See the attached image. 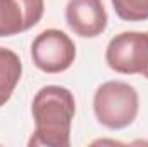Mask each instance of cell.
Wrapping results in <instances>:
<instances>
[{
  "label": "cell",
  "mask_w": 148,
  "mask_h": 147,
  "mask_svg": "<svg viewBox=\"0 0 148 147\" xmlns=\"http://www.w3.org/2000/svg\"><path fill=\"white\" fill-rule=\"evenodd\" d=\"M31 111L35 133L29 146H71V125L76 112V101L69 88L59 85H47L40 88L33 99Z\"/></svg>",
  "instance_id": "6da1fadb"
},
{
  "label": "cell",
  "mask_w": 148,
  "mask_h": 147,
  "mask_svg": "<svg viewBox=\"0 0 148 147\" xmlns=\"http://www.w3.org/2000/svg\"><path fill=\"white\" fill-rule=\"evenodd\" d=\"M93 111L103 126L110 130H122L138 116V92L133 85L124 81H105L95 92Z\"/></svg>",
  "instance_id": "7a4b0ae2"
},
{
  "label": "cell",
  "mask_w": 148,
  "mask_h": 147,
  "mask_svg": "<svg viewBox=\"0 0 148 147\" xmlns=\"http://www.w3.org/2000/svg\"><path fill=\"white\" fill-rule=\"evenodd\" d=\"M31 59L38 69L45 73H62L73 66L76 45L71 37L60 30H45L31 43Z\"/></svg>",
  "instance_id": "3957f363"
},
{
  "label": "cell",
  "mask_w": 148,
  "mask_h": 147,
  "mask_svg": "<svg viewBox=\"0 0 148 147\" xmlns=\"http://www.w3.org/2000/svg\"><path fill=\"white\" fill-rule=\"evenodd\" d=\"M105 61L121 74H143L148 66V31H124L109 42Z\"/></svg>",
  "instance_id": "277c9868"
},
{
  "label": "cell",
  "mask_w": 148,
  "mask_h": 147,
  "mask_svg": "<svg viewBox=\"0 0 148 147\" xmlns=\"http://www.w3.org/2000/svg\"><path fill=\"white\" fill-rule=\"evenodd\" d=\"M66 21L77 37L95 38L105 31L109 17L102 0H69Z\"/></svg>",
  "instance_id": "5b68a950"
},
{
  "label": "cell",
  "mask_w": 148,
  "mask_h": 147,
  "mask_svg": "<svg viewBox=\"0 0 148 147\" xmlns=\"http://www.w3.org/2000/svg\"><path fill=\"white\" fill-rule=\"evenodd\" d=\"M45 0H0V37H12L36 26Z\"/></svg>",
  "instance_id": "8992f818"
},
{
  "label": "cell",
  "mask_w": 148,
  "mask_h": 147,
  "mask_svg": "<svg viewBox=\"0 0 148 147\" xmlns=\"http://www.w3.org/2000/svg\"><path fill=\"white\" fill-rule=\"evenodd\" d=\"M23 74L19 55L5 47H0V107L12 97Z\"/></svg>",
  "instance_id": "52a82bcc"
},
{
  "label": "cell",
  "mask_w": 148,
  "mask_h": 147,
  "mask_svg": "<svg viewBox=\"0 0 148 147\" xmlns=\"http://www.w3.org/2000/svg\"><path fill=\"white\" fill-rule=\"evenodd\" d=\"M115 14L129 23L148 19V0H110Z\"/></svg>",
  "instance_id": "ba28073f"
},
{
  "label": "cell",
  "mask_w": 148,
  "mask_h": 147,
  "mask_svg": "<svg viewBox=\"0 0 148 147\" xmlns=\"http://www.w3.org/2000/svg\"><path fill=\"white\" fill-rule=\"evenodd\" d=\"M143 76H145V78H147V80H148V66H147V69L143 71Z\"/></svg>",
  "instance_id": "9c48e42d"
}]
</instances>
